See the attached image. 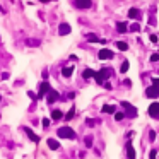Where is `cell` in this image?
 Here are the masks:
<instances>
[{
  "label": "cell",
  "instance_id": "6da1fadb",
  "mask_svg": "<svg viewBox=\"0 0 159 159\" xmlns=\"http://www.w3.org/2000/svg\"><path fill=\"white\" fill-rule=\"evenodd\" d=\"M113 72H111V67H103L99 72H96V75H94V79H96V82L98 84H105V81L111 75Z\"/></svg>",
  "mask_w": 159,
  "mask_h": 159
},
{
  "label": "cell",
  "instance_id": "7a4b0ae2",
  "mask_svg": "<svg viewBox=\"0 0 159 159\" xmlns=\"http://www.w3.org/2000/svg\"><path fill=\"white\" fill-rule=\"evenodd\" d=\"M56 135L62 137V139H70V140L75 139V132L72 130L70 127H62V128H58V130H56Z\"/></svg>",
  "mask_w": 159,
  "mask_h": 159
},
{
  "label": "cell",
  "instance_id": "3957f363",
  "mask_svg": "<svg viewBox=\"0 0 159 159\" xmlns=\"http://www.w3.org/2000/svg\"><path fill=\"white\" fill-rule=\"evenodd\" d=\"M120 106L125 109V115L127 116H132V118H135L137 116V109H135V106H132L130 103H127V101H122Z\"/></svg>",
  "mask_w": 159,
  "mask_h": 159
},
{
  "label": "cell",
  "instance_id": "277c9868",
  "mask_svg": "<svg viewBox=\"0 0 159 159\" xmlns=\"http://www.w3.org/2000/svg\"><path fill=\"white\" fill-rule=\"evenodd\" d=\"M145 96L147 98H151V99H156V98H159V87L158 86H149V87L145 89Z\"/></svg>",
  "mask_w": 159,
  "mask_h": 159
},
{
  "label": "cell",
  "instance_id": "5b68a950",
  "mask_svg": "<svg viewBox=\"0 0 159 159\" xmlns=\"http://www.w3.org/2000/svg\"><path fill=\"white\" fill-rule=\"evenodd\" d=\"M50 89H52V87H50V82H46V81H45V82H41L39 91H38V94H36V96H38V99H41L43 96H46V92H48Z\"/></svg>",
  "mask_w": 159,
  "mask_h": 159
},
{
  "label": "cell",
  "instance_id": "8992f818",
  "mask_svg": "<svg viewBox=\"0 0 159 159\" xmlns=\"http://www.w3.org/2000/svg\"><path fill=\"white\" fill-rule=\"evenodd\" d=\"M56 99H60V94H58L55 89H50V91L46 92V101H48V105H53Z\"/></svg>",
  "mask_w": 159,
  "mask_h": 159
},
{
  "label": "cell",
  "instance_id": "52a82bcc",
  "mask_svg": "<svg viewBox=\"0 0 159 159\" xmlns=\"http://www.w3.org/2000/svg\"><path fill=\"white\" fill-rule=\"evenodd\" d=\"M74 5H75L77 9H91L92 2H91V0H74Z\"/></svg>",
  "mask_w": 159,
  "mask_h": 159
},
{
  "label": "cell",
  "instance_id": "ba28073f",
  "mask_svg": "<svg viewBox=\"0 0 159 159\" xmlns=\"http://www.w3.org/2000/svg\"><path fill=\"white\" fill-rule=\"evenodd\" d=\"M149 115H151L152 118L159 120V103H152V105L149 106Z\"/></svg>",
  "mask_w": 159,
  "mask_h": 159
},
{
  "label": "cell",
  "instance_id": "9c48e42d",
  "mask_svg": "<svg viewBox=\"0 0 159 159\" xmlns=\"http://www.w3.org/2000/svg\"><path fill=\"white\" fill-rule=\"evenodd\" d=\"M115 56V53L111 52V50H106V48H103L101 52H99V60H111Z\"/></svg>",
  "mask_w": 159,
  "mask_h": 159
},
{
  "label": "cell",
  "instance_id": "30bf717a",
  "mask_svg": "<svg viewBox=\"0 0 159 159\" xmlns=\"http://www.w3.org/2000/svg\"><path fill=\"white\" fill-rule=\"evenodd\" d=\"M22 132H24V134H28V137H29L33 142H39V137L36 135V134L31 130V128H29V127H22Z\"/></svg>",
  "mask_w": 159,
  "mask_h": 159
},
{
  "label": "cell",
  "instance_id": "8fae6325",
  "mask_svg": "<svg viewBox=\"0 0 159 159\" xmlns=\"http://www.w3.org/2000/svg\"><path fill=\"white\" fill-rule=\"evenodd\" d=\"M72 29H70V26L67 24V22H62L60 26H58V34L60 36H65V34H69Z\"/></svg>",
  "mask_w": 159,
  "mask_h": 159
},
{
  "label": "cell",
  "instance_id": "7c38bea8",
  "mask_svg": "<svg viewBox=\"0 0 159 159\" xmlns=\"http://www.w3.org/2000/svg\"><path fill=\"white\" fill-rule=\"evenodd\" d=\"M125 149H127V158L128 159H135V151H134V145H132L130 142H127Z\"/></svg>",
  "mask_w": 159,
  "mask_h": 159
},
{
  "label": "cell",
  "instance_id": "4fadbf2b",
  "mask_svg": "<svg viewBox=\"0 0 159 159\" xmlns=\"http://www.w3.org/2000/svg\"><path fill=\"white\" fill-rule=\"evenodd\" d=\"M128 17L130 19H140L142 12L139 10V9H130V10H128Z\"/></svg>",
  "mask_w": 159,
  "mask_h": 159
},
{
  "label": "cell",
  "instance_id": "5bb4252c",
  "mask_svg": "<svg viewBox=\"0 0 159 159\" xmlns=\"http://www.w3.org/2000/svg\"><path fill=\"white\" fill-rule=\"evenodd\" d=\"M46 144H48V147L53 149V151H58V149H60V144H58V140H55V139H48Z\"/></svg>",
  "mask_w": 159,
  "mask_h": 159
},
{
  "label": "cell",
  "instance_id": "9a60e30c",
  "mask_svg": "<svg viewBox=\"0 0 159 159\" xmlns=\"http://www.w3.org/2000/svg\"><path fill=\"white\" fill-rule=\"evenodd\" d=\"M72 74H74V67H63V69H62V75L67 77V79L70 77Z\"/></svg>",
  "mask_w": 159,
  "mask_h": 159
},
{
  "label": "cell",
  "instance_id": "2e32d148",
  "mask_svg": "<svg viewBox=\"0 0 159 159\" xmlns=\"http://www.w3.org/2000/svg\"><path fill=\"white\" fill-rule=\"evenodd\" d=\"M94 75H96V72L92 70V69H86V70L82 72V77L84 79H92Z\"/></svg>",
  "mask_w": 159,
  "mask_h": 159
},
{
  "label": "cell",
  "instance_id": "e0dca14e",
  "mask_svg": "<svg viewBox=\"0 0 159 159\" xmlns=\"http://www.w3.org/2000/svg\"><path fill=\"white\" fill-rule=\"evenodd\" d=\"M115 109H116L115 106H111V105H105L101 111H103V113H108V115H113V113H115Z\"/></svg>",
  "mask_w": 159,
  "mask_h": 159
},
{
  "label": "cell",
  "instance_id": "ac0fdd59",
  "mask_svg": "<svg viewBox=\"0 0 159 159\" xmlns=\"http://www.w3.org/2000/svg\"><path fill=\"white\" fill-rule=\"evenodd\" d=\"M62 116H63V111H62V109H53L52 111V118L53 120H60Z\"/></svg>",
  "mask_w": 159,
  "mask_h": 159
},
{
  "label": "cell",
  "instance_id": "d6986e66",
  "mask_svg": "<svg viewBox=\"0 0 159 159\" xmlns=\"http://www.w3.org/2000/svg\"><path fill=\"white\" fill-rule=\"evenodd\" d=\"M116 48H118L120 52H127V50H128V45H127L125 41H116Z\"/></svg>",
  "mask_w": 159,
  "mask_h": 159
},
{
  "label": "cell",
  "instance_id": "ffe728a7",
  "mask_svg": "<svg viewBox=\"0 0 159 159\" xmlns=\"http://www.w3.org/2000/svg\"><path fill=\"white\" fill-rule=\"evenodd\" d=\"M116 31L118 33H127V24L125 22H118L116 24Z\"/></svg>",
  "mask_w": 159,
  "mask_h": 159
},
{
  "label": "cell",
  "instance_id": "44dd1931",
  "mask_svg": "<svg viewBox=\"0 0 159 159\" xmlns=\"http://www.w3.org/2000/svg\"><path fill=\"white\" fill-rule=\"evenodd\" d=\"M130 31H132V33H139V31H140V24H139V22H134V24L130 26Z\"/></svg>",
  "mask_w": 159,
  "mask_h": 159
},
{
  "label": "cell",
  "instance_id": "7402d4cb",
  "mask_svg": "<svg viewBox=\"0 0 159 159\" xmlns=\"http://www.w3.org/2000/svg\"><path fill=\"white\" fill-rule=\"evenodd\" d=\"M74 115H75V108H70V111L65 115V120H67V122H69V120H72V118H74Z\"/></svg>",
  "mask_w": 159,
  "mask_h": 159
},
{
  "label": "cell",
  "instance_id": "603a6c76",
  "mask_svg": "<svg viewBox=\"0 0 159 159\" xmlns=\"http://www.w3.org/2000/svg\"><path fill=\"white\" fill-rule=\"evenodd\" d=\"M87 39L91 41V43H99V38L96 34H87Z\"/></svg>",
  "mask_w": 159,
  "mask_h": 159
},
{
  "label": "cell",
  "instance_id": "cb8c5ba5",
  "mask_svg": "<svg viewBox=\"0 0 159 159\" xmlns=\"http://www.w3.org/2000/svg\"><path fill=\"white\" fill-rule=\"evenodd\" d=\"M26 45H28V46H38V45H39V41H38V39H28V41H26Z\"/></svg>",
  "mask_w": 159,
  "mask_h": 159
},
{
  "label": "cell",
  "instance_id": "d4e9b609",
  "mask_svg": "<svg viewBox=\"0 0 159 159\" xmlns=\"http://www.w3.org/2000/svg\"><path fill=\"white\" fill-rule=\"evenodd\" d=\"M123 116H125V113H123V111H118V113H115V120H116V122L123 120Z\"/></svg>",
  "mask_w": 159,
  "mask_h": 159
},
{
  "label": "cell",
  "instance_id": "484cf974",
  "mask_svg": "<svg viewBox=\"0 0 159 159\" xmlns=\"http://www.w3.org/2000/svg\"><path fill=\"white\" fill-rule=\"evenodd\" d=\"M128 70V62H127V60H123V63H122V67H120V72H127Z\"/></svg>",
  "mask_w": 159,
  "mask_h": 159
},
{
  "label": "cell",
  "instance_id": "4316f807",
  "mask_svg": "<svg viewBox=\"0 0 159 159\" xmlns=\"http://www.w3.org/2000/svg\"><path fill=\"white\" fill-rule=\"evenodd\" d=\"M84 144H86V147H91V145H92V137L87 135V137L84 139Z\"/></svg>",
  "mask_w": 159,
  "mask_h": 159
},
{
  "label": "cell",
  "instance_id": "83f0119b",
  "mask_svg": "<svg viewBox=\"0 0 159 159\" xmlns=\"http://www.w3.org/2000/svg\"><path fill=\"white\" fill-rule=\"evenodd\" d=\"M154 140H156V132L151 130V132H149V142H154Z\"/></svg>",
  "mask_w": 159,
  "mask_h": 159
},
{
  "label": "cell",
  "instance_id": "f1b7e54d",
  "mask_svg": "<svg viewBox=\"0 0 159 159\" xmlns=\"http://www.w3.org/2000/svg\"><path fill=\"white\" fill-rule=\"evenodd\" d=\"M156 156H158V151H156V149H152V151L149 152V159H156Z\"/></svg>",
  "mask_w": 159,
  "mask_h": 159
},
{
  "label": "cell",
  "instance_id": "f546056e",
  "mask_svg": "<svg viewBox=\"0 0 159 159\" xmlns=\"http://www.w3.org/2000/svg\"><path fill=\"white\" fill-rule=\"evenodd\" d=\"M41 123H43V128H48V127H50V120H48V118H43Z\"/></svg>",
  "mask_w": 159,
  "mask_h": 159
},
{
  "label": "cell",
  "instance_id": "4dcf8cb0",
  "mask_svg": "<svg viewBox=\"0 0 159 159\" xmlns=\"http://www.w3.org/2000/svg\"><path fill=\"white\" fill-rule=\"evenodd\" d=\"M151 62H159V53H154V55L151 56Z\"/></svg>",
  "mask_w": 159,
  "mask_h": 159
},
{
  "label": "cell",
  "instance_id": "1f68e13d",
  "mask_svg": "<svg viewBox=\"0 0 159 159\" xmlns=\"http://www.w3.org/2000/svg\"><path fill=\"white\" fill-rule=\"evenodd\" d=\"M86 123H87L89 127H94V125H96V120H91V118H87V120H86Z\"/></svg>",
  "mask_w": 159,
  "mask_h": 159
},
{
  "label": "cell",
  "instance_id": "d6a6232c",
  "mask_svg": "<svg viewBox=\"0 0 159 159\" xmlns=\"http://www.w3.org/2000/svg\"><path fill=\"white\" fill-rule=\"evenodd\" d=\"M149 39H151L152 43H158V36H156V34H151V36H149Z\"/></svg>",
  "mask_w": 159,
  "mask_h": 159
},
{
  "label": "cell",
  "instance_id": "836d02e7",
  "mask_svg": "<svg viewBox=\"0 0 159 159\" xmlns=\"http://www.w3.org/2000/svg\"><path fill=\"white\" fill-rule=\"evenodd\" d=\"M28 96H29L31 99H38V96H36V94L33 92V91H29V92H28Z\"/></svg>",
  "mask_w": 159,
  "mask_h": 159
},
{
  "label": "cell",
  "instance_id": "e575fe53",
  "mask_svg": "<svg viewBox=\"0 0 159 159\" xmlns=\"http://www.w3.org/2000/svg\"><path fill=\"white\" fill-rule=\"evenodd\" d=\"M152 84H154V86H158V87H159V79H158V77H154V79H152Z\"/></svg>",
  "mask_w": 159,
  "mask_h": 159
},
{
  "label": "cell",
  "instance_id": "d590c367",
  "mask_svg": "<svg viewBox=\"0 0 159 159\" xmlns=\"http://www.w3.org/2000/svg\"><path fill=\"white\" fill-rule=\"evenodd\" d=\"M149 22H151V24L154 26V24H156V17H154V16H151V19H149Z\"/></svg>",
  "mask_w": 159,
  "mask_h": 159
},
{
  "label": "cell",
  "instance_id": "8d00e7d4",
  "mask_svg": "<svg viewBox=\"0 0 159 159\" xmlns=\"http://www.w3.org/2000/svg\"><path fill=\"white\" fill-rule=\"evenodd\" d=\"M2 79H3V81H7V79H9V74H7V72H3V74H2Z\"/></svg>",
  "mask_w": 159,
  "mask_h": 159
},
{
  "label": "cell",
  "instance_id": "74e56055",
  "mask_svg": "<svg viewBox=\"0 0 159 159\" xmlns=\"http://www.w3.org/2000/svg\"><path fill=\"white\" fill-rule=\"evenodd\" d=\"M105 87H106V89H111V84H109V82H106V81H105Z\"/></svg>",
  "mask_w": 159,
  "mask_h": 159
},
{
  "label": "cell",
  "instance_id": "f35d334b",
  "mask_svg": "<svg viewBox=\"0 0 159 159\" xmlns=\"http://www.w3.org/2000/svg\"><path fill=\"white\" fill-rule=\"evenodd\" d=\"M39 2H43V3H48V2H50V0H39Z\"/></svg>",
  "mask_w": 159,
  "mask_h": 159
},
{
  "label": "cell",
  "instance_id": "ab89813d",
  "mask_svg": "<svg viewBox=\"0 0 159 159\" xmlns=\"http://www.w3.org/2000/svg\"><path fill=\"white\" fill-rule=\"evenodd\" d=\"M0 99H2V96H0Z\"/></svg>",
  "mask_w": 159,
  "mask_h": 159
}]
</instances>
